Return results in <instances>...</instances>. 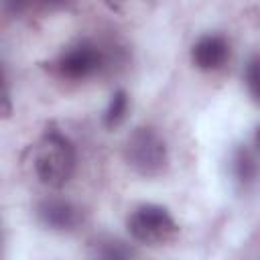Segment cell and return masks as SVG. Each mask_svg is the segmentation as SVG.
<instances>
[{"instance_id": "1", "label": "cell", "mask_w": 260, "mask_h": 260, "mask_svg": "<svg viewBox=\"0 0 260 260\" xmlns=\"http://www.w3.org/2000/svg\"><path fill=\"white\" fill-rule=\"evenodd\" d=\"M32 167L37 179L51 187H63L75 171V148L59 130H47L32 150Z\"/></svg>"}, {"instance_id": "2", "label": "cell", "mask_w": 260, "mask_h": 260, "mask_svg": "<svg viewBox=\"0 0 260 260\" xmlns=\"http://www.w3.org/2000/svg\"><path fill=\"white\" fill-rule=\"evenodd\" d=\"M124 154L128 165L142 177H158L169 165L167 142L152 128H136L126 140Z\"/></svg>"}, {"instance_id": "3", "label": "cell", "mask_w": 260, "mask_h": 260, "mask_svg": "<svg viewBox=\"0 0 260 260\" xmlns=\"http://www.w3.org/2000/svg\"><path fill=\"white\" fill-rule=\"evenodd\" d=\"M128 232L130 236L146 246H162L177 238L179 225L173 215L154 203H146L136 207L128 217Z\"/></svg>"}, {"instance_id": "4", "label": "cell", "mask_w": 260, "mask_h": 260, "mask_svg": "<svg viewBox=\"0 0 260 260\" xmlns=\"http://www.w3.org/2000/svg\"><path fill=\"white\" fill-rule=\"evenodd\" d=\"M106 65V55L104 51L89 43V41H81L73 47H69L57 61V69L63 77L69 79H85L95 75L98 71H102V67Z\"/></svg>"}, {"instance_id": "5", "label": "cell", "mask_w": 260, "mask_h": 260, "mask_svg": "<svg viewBox=\"0 0 260 260\" xmlns=\"http://www.w3.org/2000/svg\"><path fill=\"white\" fill-rule=\"evenodd\" d=\"M230 57V45L217 35L201 37L191 49V61L201 71H215L225 65Z\"/></svg>"}, {"instance_id": "6", "label": "cell", "mask_w": 260, "mask_h": 260, "mask_svg": "<svg viewBox=\"0 0 260 260\" xmlns=\"http://www.w3.org/2000/svg\"><path fill=\"white\" fill-rule=\"evenodd\" d=\"M39 219L51 230H73L79 223V209L65 199H45L39 203Z\"/></svg>"}, {"instance_id": "7", "label": "cell", "mask_w": 260, "mask_h": 260, "mask_svg": "<svg viewBox=\"0 0 260 260\" xmlns=\"http://www.w3.org/2000/svg\"><path fill=\"white\" fill-rule=\"evenodd\" d=\"M234 175L244 187L254 183V179H256V156L250 148H246V146L238 148V152L234 156Z\"/></svg>"}, {"instance_id": "8", "label": "cell", "mask_w": 260, "mask_h": 260, "mask_svg": "<svg viewBox=\"0 0 260 260\" xmlns=\"http://www.w3.org/2000/svg\"><path fill=\"white\" fill-rule=\"evenodd\" d=\"M126 114H128V93L124 89H118L112 95V100H110V104H108V108L104 112V124H106V128L120 126L124 122Z\"/></svg>"}, {"instance_id": "9", "label": "cell", "mask_w": 260, "mask_h": 260, "mask_svg": "<svg viewBox=\"0 0 260 260\" xmlns=\"http://www.w3.org/2000/svg\"><path fill=\"white\" fill-rule=\"evenodd\" d=\"M95 254L102 256V258H128V256H132L134 252H132L130 248H126L122 242L110 240V242L100 244V248L95 250Z\"/></svg>"}, {"instance_id": "10", "label": "cell", "mask_w": 260, "mask_h": 260, "mask_svg": "<svg viewBox=\"0 0 260 260\" xmlns=\"http://www.w3.org/2000/svg\"><path fill=\"white\" fill-rule=\"evenodd\" d=\"M4 4L14 14H26V12L41 10V0H4Z\"/></svg>"}, {"instance_id": "11", "label": "cell", "mask_w": 260, "mask_h": 260, "mask_svg": "<svg viewBox=\"0 0 260 260\" xmlns=\"http://www.w3.org/2000/svg\"><path fill=\"white\" fill-rule=\"evenodd\" d=\"M246 85L252 93V98H258V59H252L246 69Z\"/></svg>"}, {"instance_id": "12", "label": "cell", "mask_w": 260, "mask_h": 260, "mask_svg": "<svg viewBox=\"0 0 260 260\" xmlns=\"http://www.w3.org/2000/svg\"><path fill=\"white\" fill-rule=\"evenodd\" d=\"M12 112V104H10V95H8V87H6V81L0 73V118H6L10 116Z\"/></svg>"}, {"instance_id": "13", "label": "cell", "mask_w": 260, "mask_h": 260, "mask_svg": "<svg viewBox=\"0 0 260 260\" xmlns=\"http://www.w3.org/2000/svg\"><path fill=\"white\" fill-rule=\"evenodd\" d=\"M75 0H41V10H63L69 8Z\"/></svg>"}, {"instance_id": "14", "label": "cell", "mask_w": 260, "mask_h": 260, "mask_svg": "<svg viewBox=\"0 0 260 260\" xmlns=\"http://www.w3.org/2000/svg\"><path fill=\"white\" fill-rule=\"evenodd\" d=\"M104 2H106L108 8H112V10H116V12H118V10L122 8V4H124V0H104Z\"/></svg>"}]
</instances>
